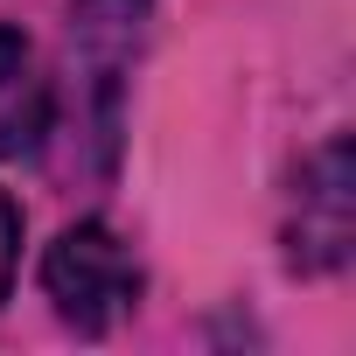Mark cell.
Returning <instances> with one entry per match:
<instances>
[{
  "label": "cell",
  "instance_id": "1",
  "mask_svg": "<svg viewBox=\"0 0 356 356\" xmlns=\"http://www.w3.org/2000/svg\"><path fill=\"white\" fill-rule=\"evenodd\" d=\"M42 286H49V300H56V314H63L70 328L105 335L119 314H133V300H140V266H133V252H126L105 224H70V231L49 245V259H42Z\"/></svg>",
  "mask_w": 356,
  "mask_h": 356
},
{
  "label": "cell",
  "instance_id": "5",
  "mask_svg": "<svg viewBox=\"0 0 356 356\" xmlns=\"http://www.w3.org/2000/svg\"><path fill=\"white\" fill-rule=\"evenodd\" d=\"M15 259H22V210L0 196V300H8V280H15Z\"/></svg>",
  "mask_w": 356,
  "mask_h": 356
},
{
  "label": "cell",
  "instance_id": "4",
  "mask_svg": "<svg viewBox=\"0 0 356 356\" xmlns=\"http://www.w3.org/2000/svg\"><path fill=\"white\" fill-rule=\"evenodd\" d=\"M140 22H147V0H77V56L91 63L105 98H112V84L140 42Z\"/></svg>",
  "mask_w": 356,
  "mask_h": 356
},
{
  "label": "cell",
  "instance_id": "2",
  "mask_svg": "<svg viewBox=\"0 0 356 356\" xmlns=\"http://www.w3.org/2000/svg\"><path fill=\"white\" fill-rule=\"evenodd\" d=\"M293 266L300 273H335L349 259V147L328 140L300 168V196H293Z\"/></svg>",
  "mask_w": 356,
  "mask_h": 356
},
{
  "label": "cell",
  "instance_id": "3",
  "mask_svg": "<svg viewBox=\"0 0 356 356\" xmlns=\"http://www.w3.org/2000/svg\"><path fill=\"white\" fill-rule=\"evenodd\" d=\"M49 119H56V98L29 35L0 29V161H35L49 140Z\"/></svg>",
  "mask_w": 356,
  "mask_h": 356
}]
</instances>
